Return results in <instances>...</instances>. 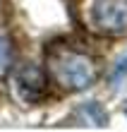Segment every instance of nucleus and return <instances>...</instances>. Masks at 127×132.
<instances>
[{"mask_svg":"<svg viewBox=\"0 0 127 132\" xmlns=\"http://www.w3.org/2000/svg\"><path fill=\"white\" fill-rule=\"evenodd\" d=\"M48 70L53 79L62 89L86 91L98 77V65L89 53L70 48V46H53L48 48Z\"/></svg>","mask_w":127,"mask_h":132,"instance_id":"1","label":"nucleus"},{"mask_svg":"<svg viewBox=\"0 0 127 132\" xmlns=\"http://www.w3.org/2000/svg\"><path fill=\"white\" fill-rule=\"evenodd\" d=\"M79 19L91 34L117 38L127 34V0H79Z\"/></svg>","mask_w":127,"mask_h":132,"instance_id":"2","label":"nucleus"},{"mask_svg":"<svg viewBox=\"0 0 127 132\" xmlns=\"http://www.w3.org/2000/svg\"><path fill=\"white\" fill-rule=\"evenodd\" d=\"M12 89L14 96L24 103H36L46 96L48 91V79H46V72L34 63H22L14 67L12 72Z\"/></svg>","mask_w":127,"mask_h":132,"instance_id":"3","label":"nucleus"},{"mask_svg":"<svg viewBox=\"0 0 127 132\" xmlns=\"http://www.w3.org/2000/svg\"><path fill=\"white\" fill-rule=\"evenodd\" d=\"M12 55H14V51H12L10 36L0 34V77H3L7 70H10V65H12Z\"/></svg>","mask_w":127,"mask_h":132,"instance_id":"4","label":"nucleus"},{"mask_svg":"<svg viewBox=\"0 0 127 132\" xmlns=\"http://www.w3.org/2000/svg\"><path fill=\"white\" fill-rule=\"evenodd\" d=\"M84 113H89V118L91 120H96V125H106V113H103V108L101 106H96V103H86L84 108H82Z\"/></svg>","mask_w":127,"mask_h":132,"instance_id":"5","label":"nucleus"},{"mask_svg":"<svg viewBox=\"0 0 127 132\" xmlns=\"http://www.w3.org/2000/svg\"><path fill=\"white\" fill-rule=\"evenodd\" d=\"M125 75H127V55H122L115 63V67H113V79H120V77H125Z\"/></svg>","mask_w":127,"mask_h":132,"instance_id":"6","label":"nucleus"}]
</instances>
